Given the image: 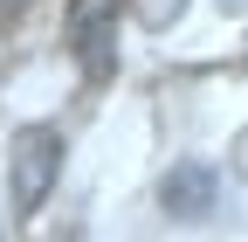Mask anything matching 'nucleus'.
I'll list each match as a JSON object with an SVG mask.
<instances>
[{
  "mask_svg": "<svg viewBox=\"0 0 248 242\" xmlns=\"http://www.w3.org/2000/svg\"><path fill=\"white\" fill-rule=\"evenodd\" d=\"M234 173H241V180H248V132H241V138H234Z\"/></svg>",
  "mask_w": 248,
  "mask_h": 242,
  "instance_id": "nucleus-5",
  "label": "nucleus"
},
{
  "mask_svg": "<svg viewBox=\"0 0 248 242\" xmlns=\"http://www.w3.org/2000/svg\"><path fill=\"white\" fill-rule=\"evenodd\" d=\"M179 7H186V0H131V14H138L145 28H166V21H179Z\"/></svg>",
  "mask_w": 248,
  "mask_h": 242,
  "instance_id": "nucleus-4",
  "label": "nucleus"
},
{
  "mask_svg": "<svg viewBox=\"0 0 248 242\" xmlns=\"http://www.w3.org/2000/svg\"><path fill=\"white\" fill-rule=\"evenodd\" d=\"M207 201H214V173L207 166H179L166 180V207L172 215H207Z\"/></svg>",
  "mask_w": 248,
  "mask_h": 242,
  "instance_id": "nucleus-2",
  "label": "nucleus"
},
{
  "mask_svg": "<svg viewBox=\"0 0 248 242\" xmlns=\"http://www.w3.org/2000/svg\"><path fill=\"white\" fill-rule=\"evenodd\" d=\"M104 7H110V0H76V49H83L90 69L104 63Z\"/></svg>",
  "mask_w": 248,
  "mask_h": 242,
  "instance_id": "nucleus-3",
  "label": "nucleus"
},
{
  "mask_svg": "<svg viewBox=\"0 0 248 242\" xmlns=\"http://www.w3.org/2000/svg\"><path fill=\"white\" fill-rule=\"evenodd\" d=\"M55 166H62V138H55L48 125H28V132L14 138V207H21V215H35V207L48 201Z\"/></svg>",
  "mask_w": 248,
  "mask_h": 242,
  "instance_id": "nucleus-1",
  "label": "nucleus"
}]
</instances>
